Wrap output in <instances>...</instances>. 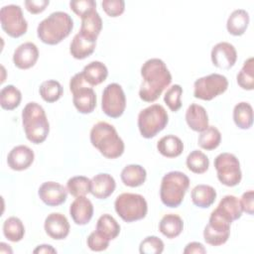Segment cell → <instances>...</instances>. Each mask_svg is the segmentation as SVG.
Returning <instances> with one entry per match:
<instances>
[{"label":"cell","instance_id":"obj_48","mask_svg":"<svg viewBox=\"0 0 254 254\" xmlns=\"http://www.w3.org/2000/svg\"><path fill=\"white\" fill-rule=\"evenodd\" d=\"M33 253H35V254H37V253H39V254H41V253H48L49 254V253H57V250L52 245L42 244V245L37 246L34 249Z\"/></svg>","mask_w":254,"mask_h":254},{"label":"cell","instance_id":"obj_42","mask_svg":"<svg viewBox=\"0 0 254 254\" xmlns=\"http://www.w3.org/2000/svg\"><path fill=\"white\" fill-rule=\"evenodd\" d=\"M109 239L101 235L97 230L92 231L86 240L87 246L90 250L95 252H100L103 250H106L109 246Z\"/></svg>","mask_w":254,"mask_h":254},{"label":"cell","instance_id":"obj_33","mask_svg":"<svg viewBox=\"0 0 254 254\" xmlns=\"http://www.w3.org/2000/svg\"><path fill=\"white\" fill-rule=\"evenodd\" d=\"M21 100V91L12 84L4 86L0 91V105L3 109L13 110L20 105Z\"/></svg>","mask_w":254,"mask_h":254},{"label":"cell","instance_id":"obj_16","mask_svg":"<svg viewBox=\"0 0 254 254\" xmlns=\"http://www.w3.org/2000/svg\"><path fill=\"white\" fill-rule=\"evenodd\" d=\"M39 59V50L32 42L18 46L13 54V63L20 69H28L35 65Z\"/></svg>","mask_w":254,"mask_h":254},{"label":"cell","instance_id":"obj_36","mask_svg":"<svg viewBox=\"0 0 254 254\" xmlns=\"http://www.w3.org/2000/svg\"><path fill=\"white\" fill-rule=\"evenodd\" d=\"M186 163L188 169L194 174H203L209 167V160L207 156L199 150L191 151L188 155Z\"/></svg>","mask_w":254,"mask_h":254},{"label":"cell","instance_id":"obj_30","mask_svg":"<svg viewBox=\"0 0 254 254\" xmlns=\"http://www.w3.org/2000/svg\"><path fill=\"white\" fill-rule=\"evenodd\" d=\"M233 120L240 129H249L253 124V108L245 101L239 102L233 109Z\"/></svg>","mask_w":254,"mask_h":254},{"label":"cell","instance_id":"obj_46","mask_svg":"<svg viewBox=\"0 0 254 254\" xmlns=\"http://www.w3.org/2000/svg\"><path fill=\"white\" fill-rule=\"evenodd\" d=\"M253 201H254V191L252 190H249L242 194L241 200H240L242 210L249 215L253 214V209H254Z\"/></svg>","mask_w":254,"mask_h":254},{"label":"cell","instance_id":"obj_11","mask_svg":"<svg viewBox=\"0 0 254 254\" xmlns=\"http://www.w3.org/2000/svg\"><path fill=\"white\" fill-rule=\"evenodd\" d=\"M0 22L3 31L12 38H19L28 30V23L19 5L3 6L0 10Z\"/></svg>","mask_w":254,"mask_h":254},{"label":"cell","instance_id":"obj_24","mask_svg":"<svg viewBox=\"0 0 254 254\" xmlns=\"http://www.w3.org/2000/svg\"><path fill=\"white\" fill-rule=\"evenodd\" d=\"M81 73L86 82L89 85L94 86L100 84L106 79L108 75V69L103 63L93 61L83 67Z\"/></svg>","mask_w":254,"mask_h":254},{"label":"cell","instance_id":"obj_47","mask_svg":"<svg viewBox=\"0 0 254 254\" xmlns=\"http://www.w3.org/2000/svg\"><path fill=\"white\" fill-rule=\"evenodd\" d=\"M204 254L206 253V249L204 246L199 242H190L187 244V246L184 249V254Z\"/></svg>","mask_w":254,"mask_h":254},{"label":"cell","instance_id":"obj_23","mask_svg":"<svg viewBox=\"0 0 254 254\" xmlns=\"http://www.w3.org/2000/svg\"><path fill=\"white\" fill-rule=\"evenodd\" d=\"M96 41L82 36L79 32L74 35L70 46L69 53L76 60H83L89 57L95 50Z\"/></svg>","mask_w":254,"mask_h":254},{"label":"cell","instance_id":"obj_21","mask_svg":"<svg viewBox=\"0 0 254 254\" xmlns=\"http://www.w3.org/2000/svg\"><path fill=\"white\" fill-rule=\"evenodd\" d=\"M186 121L191 130L203 131L208 126V115L205 108L199 104H190L186 111Z\"/></svg>","mask_w":254,"mask_h":254},{"label":"cell","instance_id":"obj_25","mask_svg":"<svg viewBox=\"0 0 254 254\" xmlns=\"http://www.w3.org/2000/svg\"><path fill=\"white\" fill-rule=\"evenodd\" d=\"M249 25V14L244 9L234 10L228 17L226 29L233 36H241L245 33Z\"/></svg>","mask_w":254,"mask_h":254},{"label":"cell","instance_id":"obj_27","mask_svg":"<svg viewBox=\"0 0 254 254\" xmlns=\"http://www.w3.org/2000/svg\"><path fill=\"white\" fill-rule=\"evenodd\" d=\"M184 229V222L181 216L175 213H169L162 217L159 223L160 232L169 239L178 237Z\"/></svg>","mask_w":254,"mask_h":254},{"label":"cell","instance_id":"obj_26","mask_svg":"<svg viewBox=\"0 0 254 254\" xmlns=\"http://www.w3.org/2000/svg\"><path fill=\"white\" fill-rule=\"evenodd\" d=\"M157 149L164 157L176 158L183 153L184 143L178 136L166 135L158 141Z\"/></svg>","mask_w":254,"mask_h":254},{"label":"cell","instance_id":"obj_43","mask_svg":"<svg viewBox=\"0 0 254 254\" xmlns=\"http://www.w3.org/2000/svg\"><path fill=\"white\" fill-rule=\"evenodd\" d=\"M69 7L81 18L86 13L96 9V2L94 0H72L69 2Z\"/></svg>","mask_w":254,"mask_h":254},{"label":"cell","instance_id":"obj_8","mask_svg":"<svg viewBox=\"0 0 254 254\" xmlns=\"http://www.w3.org/2000/svg\"><path fill=\"white\" fill-rule=\"evenodd\" d=\"M69 90L72 93V102L79 113H91L96 106V94L84 79L81 72L75 73L69 81Z\"/></svg>","mask_w":254,"mask_h":254},{"label":"cell","instance_id":"obj_3","mask_svg":"<svg viewBox=\"0 0 254 254\" xmlns=\"http://www.w3.org/2000/svg\"><path fill=\"white\" fill-rule=\"evenodd\" d=\"M73 28L71 17L63 11H56L44 19L37 28L38 38L45 44L57 45L65 39Z\"/></svg>","mask_w":254,"mask_h":254},{"label":"cell","instance_id":"obj_13","mask_svg":"<svg viewBox=\"0 0 254 254\" xmlns=\"http://www.w3.org/2000/svg\"><path fill=\"white\" fill-rule=\"evenodd\" d=\"M210 57L214 66L221 69H229L236 63L237 52L232 44L220 42L213 46Z\"/></svg>","mask_w":254,"mask_h":254},{"label":"cell","instance_id":"obj_39","mask_svg":"<svg viewBox=\"0 0 254 254\" xmlns=\"http://www.w3.org/2000/svg\"><path fill=\"white\" fill-rule=\"evenodd\" d=\"M183 87L180 84L172 85L165 93L164 101L171 111L176 112L182 107Z\"/></svg>","mask_w":254,"mask_h":254},{"label":"cell","instance_id":"obj_12","mask_svg":"<svg viewBox=\"0 0 254 254\" xmlns=\"http://www.w3.org/2000/svg\"><path fill=\"white\" fill-rule=\"evenodd\" d=\"M126 107V96L120 84L109 83L102 92V111L111 118L120 117Z\"/></svg>","mask_w":254,"mask_h":254},{"label":"cell","instance_id":"obj_2","mask_svg":"<svg viewBox=\"0 0 254 254\" xmlns=\"http://www.w3.org/2000/svg\"><path fill=\"white\" fill-rule=\"evenodd\" d=\"M90 142L107 159H116L124 153V142L113 125L99 121L90 130Z\"/></svg>","mask_w":254,"mask_h":254},{"label":"cell","instance_id":"obj_18","mask_svg":"<svg viewBox=\"0 0 254 254\" xmlns=\"http://www.w3.org/2000/svg\"><path fill=\"white\" fill-rule=\"evenodd\" d=\"M69 214L77 225L87 224L93 215V204L84 196L76 197L69 206Z\"/></svg>","mask_w":254,"mask_h":254},{"label":"cell","instance_id":"obj_32","mask_svg":"<svg viewBox=\"0 0 254 254\" xmlns=\"http://www.w3.org/2000/svg\"><path fill=\"white\" fill-rule=\"evenodd\" d=\"M3 234L12 242L21 241L25 235V227L22 220L16 216L8 217L3 223Z\"/></svg>","mask_w":254,"mask_h":254},{"label":"cell","instance_id":"obj_29","mask_svg":"<svg viewBox=\"0 0 254 254\" xmlns=\"http://www.w3.org/2000/svg\"><path fill=\"white\" fill-rule=\"evenodd\" d=\"M192 203L200 208L209 207L216 198V190L208 185H197L190 192Z\"/></svg>","mask_w":254,"mask_h":254},{"label":"cell","instance_id":"obj_40","mask_svg":"<svg viewBox=\"0 0 254 254\" xmlns=\"http://www.w3.org/2000/svg\"><path fill=\"white\" fill-rule=\"evenodd\" d=\"M141 254H161L164 251V242L157 236H147L139 246Z\"/></svg>","mask_w":254,"mask_h":254},{"label":"cell","instance_id":"obj_10","mask_svg":"<svg viewBox=\"0 0 254 254\" xmlns=\"http://www.w3.org/2000/svg\"><path fill=\"white\" fill-rule=\"evenodd\" d=\"M228 87L226 76L220 73H210L197 78L193 83V96L195 98L209 101L222 94Z\"/></svg>","mask_w":254,"mask_h":254},{"label":"cell","instance_id":"obj_37","mask_svg":"<svg viewBox=\"0 0 254 254\" xmlns=\"http://www.w3.org/2000/svg\"><path fill=\"white\" fill-rule=\"evenodd\" d=\"M91 180L84 176H75L68 179L66 183L67 191L74 197L84 196L90 192Z\"/></svg>","mask_w":254,"mask_h":254},{"label":"cell","instance_id":"obj_15","mask_svg":"<svg viewBox=\"0 0 254 254\" xmlns=\"http://www.w3.org/2000/svg\"><path fill=\"white\" fill-rule=\"evenodd\" d=\"M44 228L51 238L55 240H63L68 235L70 225L64 214L53 212L46 217Z\"/></svg>","mask_w":254,"mask_h":254},{"label":"cell","instance_id":"obj_28","mask_svg":"<svg viewBox=\"0 0 254 254\" xmlns=\"http://www.w3.org/2000/svg\"><path fill=\"white\" fill-rule=\"evenodd\" d=\"M122 183L130 188H136L142 186L147 178L146 170L140 165H128L121 171Z\"/></svg>","mask_w":254,"mask_h":254},{"label":"cell","instance_id":"obj_45","mask_svg":"<svg viewBox=\"0 0 254 254\" xmlns=\"http://www.w3.org/2000/svg\"><path fill=\"white\" fill-rule=\"evenodd\" d=\"M26 9L32 14H39L43 12L50 4L49 0H26L24 2Z\"/></svg>","mask_w":254,"mask_h":254},{"label":"cell","instance_id":"obj_34","mask_svg":"<svg viewBox=\"0 0 254 254\" xmlns=\"http://www.w3.org/2000/svg\"><path fill=\"white\" fill-rule=\"evenodd\" d=\"M221 142L220 131L214 126H207L203 131L200 132L197 144L201 149L211 151L216 149Z\"/></svg>","mask_w":254,"mask_h":254},{"label":"cell","instance_id":"obj_5","mask_svg":"<svg viewBox=\"0 0 254 254\" xmlns=\"http://www.w3.org/2000/svg\"><path fill=\"white\" fill-rule=\"evenodd\" d=\"M190 187L189 177L180 171L167 173L161 182L160 197L168 207H178Z\"/></svg>","mask_w":254,"mask_h":254},{"label":"cell","instance_id":"obj_17","mask_svg":"<svg viewBox=\"0 0 254 254\" xmlns=\"http://www.w3.org/2000/svg\"><path fill=\"white\" fill-rule=\"evenodd\" d=\"M35 154L31 148L26 145L14 147L7 156V164L14 171H24L34 162Z\"/></svg>","mask_w":254,"mask_h":254},{"label":"cell","instance_id":"obj_35","mask_svg":"<svg viewBox=\"0 0 254 254\" xmlns=\"http://www.w3.org/2000/svg\"><path fill=\"white\" fill-rule=\"evenodd\" d=\"M39 92L41 97L46 102L53 103L59 100L63 96L64 89L62 84L58 80L49 79L42 82L39 88Z\"/></svg>","mask_w":254,"mask_h":254},{"label":"cell","instance_id":"obj_38","mask_svg":"<svg viewBox=\"0 0 254 254\" xmlns=\"http://www.w3.org/2000/svg\"><path fill=\"white\" fill-rule=\"evenodd\" d=\"M236 79L241 88L246 90H252L254 88V59L252 57L244 62Z\"/></svg>","mask_w":254,"mask_h":254},{"label":"cell","instance_id":"obj_9","mask_svg":"<svg viewBox=\"0 0 254 254\" xmlns=\"http://www.w3.org/2000/svg\"><path fill=\"white\" fill-rule=\"evenodd\" d=\"M218 181L226 187L237 186L242 179L240 163L235 155L221 153L214 159Z\"/></svg>","mask_w":254,"mask_h":254},{"label":"cell","instance_id":"obj_31","mask_svg":"<svg viewBox=\"0 0 254 254\" xmlns=\"http://www.w3.org/2000/svg\"><path fill=\"white\" fill-rule=\"evenodd\" d=\"M96 230L107 239L113 240L120 233V225L113 216L105 213L98 218L96 223Z\"/></svg>","mask_w":254,"mask_h":254},{"label":"cell","instance_id":"obj_19","mask_svg":"<svg viewBox=\"0 0 254 254\" xmlns=\"http://www.w3.org/2000/svg\"><path fill=\"white\" fill-rule=\"evenodd\" d=\"M116 183L114 178L106 173L95 175L91 179L90 192L93 196L99 199H105L110 196L115 190Z\"/></svg>","mask_w":254,"mask_h":254},{"label":"cell","instance_id":"obj_1","mask_svg":"<svg viewBox=\"0 0 254 254\" xmlns=\"http://www.w3.org/2000/svg\"><path fill=\"white\" fill-rule=\"evenodd\" d=\"M143 81L139 89V96L143 101H156L165 88L172 82V74L161 59H150L141 67Z\"/></svg>","mask_w":254,"mask_h":254},{"label":"cell","instance_id":"obj_20","mask_svg":"<svg viewBox=\"0 0 254 254\" xmlns=\"http://www.w3.org/2000/svg\"><path fill=\"white\" fill-rule=\"evenodd\" d=\"M214 211L229 222L240 218L243 212L240 200L231 194L223 196Z\"/></svg>","mask_w":254,"mask_h":254},{"label":"cell","instance_id":"obj_44","mask_svg":"<svg viewBox=\"0 0 254 254\" xmlns=\"http://www.w3.org/2000/svg\"><path fill=\"white\" fill-rule=\"evenodd\" d=\"M102 8L110 17H118L125 10V2L123 0H103Z\"/></svg>","mask_w":254,"mask_h":254},{"label":"cell","instance_id":"obj_4","mask_svg":"<svg viewBox=\"0 0 254 254\" xmlns=\"http://www.w3.org/2000/svg\"><path fill=\"white\" fill-rule=\"evenodd\" d=\"M22 123L27 139L34 144L43 143L50 132L44 108L37 102H29L22 110Z\"/></svg>","mask_w":254,"mask_h":254},{"label":"cell","instance_id":"obj_6","mask_svg":"<svg viewBox=\"0 0 254 254\" xmlns=\"http://www.w3.org/2000/svg\"><path fill=\"white\" fill-rule=\"evenodd\" d=\"M169 116L160 104H152L138 114V128L142 137L150 139L161 132L168 124Z\"/></svg>","mask_w":254,"mask_h":254},{"label":"cell","instance_id":"obj_41","mask_svg":"<svg viewBox=\"0 0 254 254\" xmlns=\"http://www.w3.org/2000/svg\"><path fill=\"white\" fill-rule=\"evenodd\" d=\"M230 233L229 232H220L217 230H213L207 225L204 227L203 230V238L204 241L212 246H220L224 244L228 238Z\"/></svg>","mask_w":254,"mask_h":254},{"label":"cell","instance_id":"obj_7","mask_svg":"<svg viewBox=\"0 0 254 254\" xmlns=\"http://www.w3.org/2000/svg\"><path fill=\"white\" fill-rule=\"evenodd\" d=\"M115 211L126 222L143 219L147 215L148 204L145 197L138 193L123 192L114 202Z\"/></svg>","mask_w":254,"mask_h":254},{"label":"cell","instance_id":"obj_22","mask_svg":"<svg viewBox=\"0 0 254 254\" xmlns=\"http://www.w3.org/2000/svg\"><path fill=\"white\" fill-rule=\"evenodd\" d=\"M102 29V20L96 9L86 13L81 17V26L79 33L93 41L97 40Z\"/></svg>","mask_w":254,"mask_h":254},{"label":"cell","instance_id":"obj_14","mask_svg":"<svg viewBox=\"0 0 254 254\" xmlns=\"http://www.w3.org/2000/svg\"><path fill=\"white\" fill-rule=\"evenodd\" d=\"M38 194L45 204L58 206L66 200L67 189L56 182H46L40 186Z\"/></svg>","mask_w":254,"mask_h":254}]
</instances>
